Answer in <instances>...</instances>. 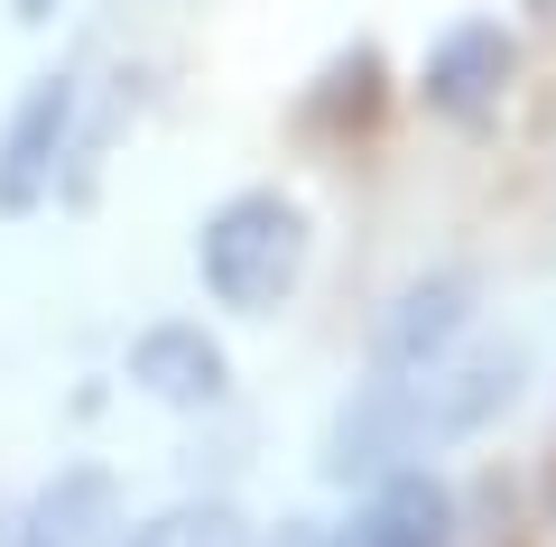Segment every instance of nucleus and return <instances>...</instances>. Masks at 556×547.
Returning a JSON list of instances; mask_svg holds the SVG:
<instances>
[{"label":"nucleus","mask_w":556,"mask_h":547,"mask_svg":"<svg viewBox=\"0 0 556 547\" xmlns=\"http://www.w3.org/2000/svg\"><path fill=\"white\" fill-rule=\"evenodd\" d=\"M195 270H204V288L223 297L232 315H269L278 297L298 288V270H306V214L288 196H232L214 223H204V241H195Z\"/></svg>","instance_id":"1"},{"label":"nucleus","mask_w":556,"mask_h":547,"mask_svg":"<svg viewBox=\"0 0 556 547\" xmlns=\"http://www.w3.org/2000/svg\"><path fill=\"white\" fill-rule=\"evenodd\" d=\"M65 149H75V75H38L0 130V214H28L56 186Z\"/></svg>","instance_id":"2"},{"label":"nucleus","mask_w":556,"mask_h":547,"mask_svg":"<svg viewBox=\"0 0 556 547\" xmlns=\"http://www.w3.org/2000/svg\"><path fill=\"white\" fill-rule=\"evenodd\" d=\"M519 399V344H482L464 352L455 372L427 362V381H408V409H417V446H445V436H473L482 418H501Z\"/></svg>","instance_id":"3"},{"label":"nucleus","mask_w":556,"mask_h":547,"mask_svg":"<svg viewBox=\"0 0 556 547\" xmlns=\"http://www.w3.org/2000/svg\"><path fill=\"white\" fill-rule=\"evenodd\" d=\"M408 455H427V446H417V409H408V372H380L371 390L334 418V436H325V473H334V483H380V473H399Z\"/></svg>","instance_id":"4"},{"label":"nucleus","mask_w":556,"mask_h":547,"mask_svg":"<svg viewBox=\"0 0 556 547\" xmlns=\"http://www.w3.org/2000/svg\"><path fill=\"white\" fill-rule=\"evenodd\" d=\"M112 538H121V483L102 464H65L10 529V547H112Z\"/></svg>","instance_id":"5"},{"label":"nucleus","mask_w":556,"mask_h":547,"mask_svg":"<svg viewBox=\"0 0 556 547\" xmlns=\"http://www.w3.org/2000/svg\"><path fill=\"white\" fill-rule=\"evenodd\" d=\"M334 547H455V492L427 464H399V473H380L371 510L353 529H334Z\"/></svg>","instance_id":"6"},{"label":"nucleus","mask_w":556,"mask_h":547,"mask_svg":"<svg viewBox=\"0 0 556 547\" xmlns=\"http://www.w3.org/2000/svg\"><path fill=\"white\" fill-rule=\"evenodd\" d=\"M501 84H510V38H501V20L445 28L437 57H427V102H437L445 121H482L501 102Z\"/></svg>","instance_id":"7"},{"label":"nucleus","mask_w":556,"mask_h":547,"mask_svg":"<svg viewBox=\"0 0 556 547\" xmlns=\"http://www.w3.org/2000/svg\"><path fill=\"white\" fill-rule=\"evenodd\" d=\"M464 315H473V278H464V270L417 278V288L380 315V372H427V362L464 334Z\"/></svg>","instance_id":"8"},{"label":"nucleus","mask_w":556,"mask_h":547,"mask_svg":"<svg viewBox=\"0 0 556 547\" xmlns=\"http://www.w3.org/2000/svg\"><path fill=\"white\" fill-rule=\"evenodd\" d=\"M130 381L167 409H214L223 399V344L204 325H149L130 344Z\"/></svg>","instance_id":"9"},{"label":"nucleus","mask_w":556,"mask_h":547,"mask_svg":"<svg viewBox=\"0 0 556 547\" xmlns=\"http://www.w3.org/2000/svg\"><path fill=\"white\" fill-rule=\"evenodd\" d=\"M112 547H241V520L232 510H167V520H149V529H121Z\"/></svg>","instance_id":"10"},{"label":"nucleus","mask_w":556,"mask_h":547,"mask_svg":"<svg viewBox=\"0 0 556 547\" xmlns=\"http://www.w3.org/2000/svg\"><path fill=\"white\" fill-rule=\"evenodd\" d=\"M371 84H380V57H371V47H353V57H334V65H325V94L306 102V112H316V121L371 112Z\"/></svg>","instance_id":"11"},{"label":"nucleus","mask_w":556,"mask_h":547,"mask_svg":"<svg viewBox=\"0 0 556 547\" xmlns=\"http://www.w3.org/2000/svg\"><path fill=\"white\" fill-rule=\"evenodd\" d=\"M20 20H28V28H38V20H56V0H20Z\"/></svg>","instance_id":"12"},{"label":"nucleus","mask_w":556,"mask_h":547,"mask_svg":"<svg viewBox=\"0 0 556 547\" xmlns=\"http://www.w3.org/2000/svg\"><path fill=\"white\" fill-rule=\"evenodd\" d=\"M278 547H316V538H306V529H288V538H278Z\"/></svg>","instance_id":"13"},{"label":"nucleus","mask_w":556,"mask_h":547,"mask_svg":"<svg viewBox=\"0 0 556 547\" xmlns=\"http://www.w3.org/2000/svg\"><path fill=\"white\" fill-rule=\"evenodd\" d=\"M0 547H10V510H0Z\"/></svg>","instance_id":"14"}]
</instances>
